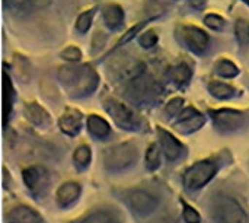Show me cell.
<instances>
[{
  "label": "cell",
  "mask_w": 249,
  "mask_h": 223,
  "mask_svg": "<svg viewBox=\"0 0 249 223\" xmlns=\"http://www.w3.org/2000/svg\"><path fill=\"white\" fill-rule=\"evenodd\" d=\"M212 117L214 120V124L222 131H232L239 129L245 123V114L233 110H219L213 111Z\"/></svg>",
  "instance_id": "5"
},
{
  "label": "cell",
  "mask_w": 249,
  "mask_h": 223,
  "mask_svg": "<svg viewBox=\"0 0 249 223\" xmlns=\"http://www.w3.org/2000/svg\"><path fill=\"white\" fill-rule=\"evenodd\" d=\"M104 155V162L108 169H124L136 161L137 152L131 143H123L105 150Z\"/></svg>",
  "instance_id": "2"
},
{
  "label": "cell",
  "mask_w": 249,
  "mask_h": 223,
  "mask_svg": "<svg viewBox=\"0 0 249 223\" xmlns=\"http://www.w3.org/2000/svg\"><path fill=\"white\" fill-rule=\"evenodd\" d=\"M159 139H160V143H162V149H163V153L166 155L168 159L174 161L177 158L181 156L182 153V145L168 131L159 129Z\"/></svg>",
  "instance_id": "11"
},
{
  "label": "cell",
  "mask_w": 249,
  "mask_h": 223,
  "mask_svg": "<svg viewBox=\"0 0 249 223\" xmlns=\"http://www.w3.org/2000/svg\"><path fill=\"white\" fill-rule=\"evenodd\" d=\"M214 216L220 223H248L244 209L231 197H220L216 200Z\"/></svg>",
  "instance_id": "3"
},
{
  "label": "cell",
  "mask_w": 249,
  "mask_h": 223,
  "mask_svg": "<svg viewBox=\"0 0 249 223\" xmlns=\"http://www.w3.org/2000/svg\"><path fill=\"white\" fill-rule=\"evenodd\" d=\"M244 1H247V3H248V4H249V0H244Z\"/></svg>",
  "instance_id": "34"
},
{
  "label": "cell",
  "mask_w": 249,
  "mask_h": 223,
  "mask_svg": "<svg viewBox=\"0 0 249 223\" xmlns=\"http://www.w3.org/2000/svg\"><path fill=\"white\" fill-rule=\"evenodd\" d=\"M105 107H107V111L108 114L114 118V121L121 127V129H125V130H130V129H134L136 126V120H134V115L133 112L121 102L115 101V99H107L105 102Z\"/></svg>",
  "instance_id": "6"
},
{
  "label": "cell",
  "mask_w": 249,
  "mask_h": 223,
  "mask_svg": "<svg viewBox=\"0 0 249 223\" xmlns=\"http://www.w3.org/2000/svg\"><path fill=\"white\" fill-rule=\"evenodd\" d=\"M88 127H89V131L96 137H105L109 134L108 123L99 115H90L88 118Z\"/></svg>",
  "instance_id": "18"
},
{
  "label": "cell",
  "mask_w": 249,
  "mask_h": 223,
  "mask_svg": "<svg viewBox=\"0 0 249 223\" xmlns=\"http://www.w3.org/2000/svg\"><path fill=\"white\" fill-rule=\"evenodd\" d=\"M182 105H184V101L181 98H175V99L169 101V104L166 105V112L169 115H175V114L179 112V110L182 108Z\"/></svg>",
  "instance_id": "31"
},
{
  "label": "cell",
  "mask_w": 249,
  "mask_h": 223,
  "mask_svg": "<svg viewBox=\"0 0 249 223\" xmlns=\"http://www.w3.org/2000/svg\"><path fill=\"white\" fill-rule=\"evenodd\" d=\"M7 222L9 223H41V218L36 212L31 210L29 207L25 206H19L15 207L9 216H7Z\"/></svg>",
  "instance_id": "13"
},
{
  "label": "cell",
  "mask_w": 249,
  "mask_h": 223,
  "mask_svg": "<svg viewBox=\"0 0 249 223\" xmlns=\"http://www.w3.org/2000/svg\"><path fill=\"white\" fill-rule=\"evenodd\" d=\"M184 218L187 223H200L198 213L191 206H187V204H184Z\"/></svg>",
  "instance_id": "32"
},
{
  "label": "cell",
  "mask_w": 249,
  "mask_h": 223,
  "mask_svg": "<svg viewBox=\"0 0 249 223\" xmlns=\"http://www.w3.org/2000/svg\"><path fill=\"white\" fill-rule=\"evenodd\" d=\"M79 193L80 187L76 183H66L60 187L57 193V202L60 203V206H67L79 197Z\"/></svg>",
  "instance_id": "15"
},
{
  "label": "cell",
  "mask_w": 249,
  "mask_h": 223,
  "mask_svg": "<svg viewBox=\"0 0 249 223\" xmlns=\"http://www.w3.org/2000/svg\"><path fill=\"white\" fill-rule=\"evenodd\" d=\"M3 83H4V124H6L10 108H12V102H13V89H12V83L7 74L3 76Z\"/></svg>",
  "instance_id": "23"
},
{
  "label": "cell",
  "mask_w": 249,
  "mask_h": 223,
  "mask_svg": "<svg viewBox=\"0 0 249 223\" xmlns=\"http://www.w3.org/2000/svg\"><path fill=\"white\" fill-rule=\"evenodd\" d=\"M216 70L223 77H233V76H236L239 73V69L236 67V64L233 61H231V60H226V58H223V60H220L217 63Z\"/></svg>",
  "instance_id": "24"
},
{
  "label": "cell",
  "mask_w": 249,
  "mask_h": 223,
  "mask_svg": "<svg viewBox=\"0 0 249 223\" xmlns=\"http://www.w3.org/2000/svg\"><path fill=\"white\" fill-rule=\"evenodd\" d=\"M204 124V117L194 111L193 108L184 110V112L179 117V123L177 124V129L182 133H191L198 130Z\"/></svg>",
  "instance_id": "10"
},
{
  "label": "cell",
  "mask_w": 249,
  "mask_h": 223,
  "mask_svg": "<svg viewBox=\"0 0 249 223\" xmlns=\"http://www.w3.org/2000/svg\"><path fill=\"white\" fill-rule=\"evenodd\" d=\"M60 129L70 136H74L79 133L82 127V114L77 110H67L61 118H60Z\"/></svg>",
  "instance_id": "12"
},
{
  "label": "cell",
  "mask_w": 249,
  "mask_h": 223,
  "mask_svg": "<svg viewBox=\"0 0 249 223\" xmlns=\"http://www.w3.org/2000/svg\"><path fill=\"white\" fill-rule=\"evenodd\" d=\"M171 76H172V80H174L177 85H184V83H187V82L190 80V77H191V70H190L188 66L179 64V66H177V67L172 69Z\"/></svg>",
  "instance_id": "22"
},
{
  "label": "cell",
  "mask_w": 249,
  "mask_h": 223,
  "mask_svg": "<svg viewBox=\"0 0 249 223\" xmlns=\"http://www.w3.org/2000/svg\"><path fill=\"white\" fill-rule=\"evenodd\" d=\"M23 180L29 190L34 193H41L48 183V174L41 167H29L23 171Z\"/></svg>",
  "instance_id": "9"
},
{
  "label": "cell",
  "mask_w": 249,
  "mask_h": 223,
  "mask_svg": "<svg viewBox=\"0 0 249 223\" xmlns=\"http://www.w3.org/2000/svg\"><path fill=\"white\" fill-rule=\"evenodd\" d=\"M181 35L187 45L193 48L196 53H203L209 47V35L196 26H184Z\"/></svg>",
  "instance_id": "7"
},
{
  "label": "cell",
  "mask_w": 249,
  "mask_h": 223,
  "mask_svg": "<svg viewBox=\"0 0 249 223\" xmlns=\"http://www.w3.org/2000/svg\"><path fill=\"white\" fill-rule=\"evenodd\" d=\"M25 112H26V117L34 124H36V126H45V124H48V120H50L48 114L36 102H29L26 105V111Z\"/></svg>",
  "instance_id": "17"
},
{
  "label": "cell",
  "mask_w": 249,
  "mask_h": 223,
  "mask_svg": "<svg viewBox=\"0 0 249 223\" xmlns=\"http://www.w3.org/2000/svg\"><path fill=\"white\" fill-rule=\"evenodd\" d=\"M128 203L137 213L146 215V213H150L156 207L158 200L146 191L136 190L128 194Z\"/></svg>",
  "instance_id": "8"
},
{
  "label": "cell",
  "mask_w": 249,
  "mask_h": 223,
  "mask_svg": "<svg viewBox=\"0 0 249 223\" xmlns=\"http://www.w3.org/2000/svg\"><path fill=\"white\" fill-rule=\"evenodd\" d=\"M204 23H206L207 26L213 28V29H222V26L225 25V20H223L222 16H219V15H216V13H210V15L206 16Z\"/></svg>",
  "instance_id": "29"
},
{
  "label": "cell",
  "mask_w": 249,
  "mask_h": 223,
  "mask_svg": "<svg viewBox=\"0 0 249 223\" xmlns=\"http://www.w3.org/2000/svg\"><path fill=\"white\" fill-rule=\"evenodd\" d=\"M74 161L79 167H86L90 161V150L88 146H80L74 152Z\"/></svg>",
  "instance_id": "27"
},
{
  "label": "cell",
  "mask_w": 249,
  "mask_h": 223,
  "mask_svg": "<svg viewBox=\"0 0 249 223\" xmlns=\"http://www.w3.org/2000/svg\"><path fill=\"white\" fill-rule=\"evenodd\" d=\"M217 168L212 161H203L191 167L185 172V186L190 190H197L206 186L216 174Z\"/></svg>",
  "instance_id": "4"
},
{
  "label": "cell",
  "mask_w": 249,
  "mask_h": 223,
  "mask_svg": "<svg viewBox=\"0 0 249 223\" xmlns=\"http://www.w3.org/2000/svg\"><path fill=\"white\" fill-rule=\"evenodd\" d=\"M123 19H124V12L118 4H108L104 9V20H105L107 26L117 28L121 25Z\"/></svg>",
  "instance_id": "16"
},
{
  "label": "cell",
  "mask_w": 249,
  "mask_h": 223,
  "mask_svg": "<svg viewBox=\"0 0 249 223\" xmlns=\"http://www.w3.org/2000/svg\"><path fill=\"white\" fill-rule=\"evenodd\" d=\"M60 79L67 86H71L77 95L90 93L96 88V83H98V76L95 70H92L89 66H82L80 69L63 67L60 70Z\"/></svg>",
  "instance_id": "1"
},
{
  "label": "cell",
  "mask_w": 249,
  "mask_h": 223,
  "mask_svg": "<svg viewBox=\"0 0 249 223\" xmlns=\"http://www.w3.org/2000/svg\"><path fill=\"white\" fill-rule=\"evenodd\" d=\"M140 45L142 47H144V48H150V47H153L156 42H158V35L153 32V31H147V32H144L142 37H140Z\"/></svg>",
  "instance_id": "30"
},
{
  "label": "cell",
  "mask_w": 249,
  "mask_h": 223,
  "mask_svg": "<svg viewBox=\"0 0 249 223\" xmlns=\"http://www.w3.org/2000/svg\"><path fill=\"white\" fill-rule=\"evenodd\" d=\"M95 15V9H90V10H86L83 12L79 18H77V22H76V26L80 32H86L89 28H90V22H92V18Z\"/></svg>",
  "instance_id": "26"
},
{
  "label": "cell",
  "mask_w": 249,
  "mask_h": 223,
  "mask_svg": "<svg viewBox=\"0 0 249 223\" xmlns=\"http://www.w3.org/2000/svg\"><path fill=\"white\" fill-rule=\"evenodd\" d=\"M146 164L150 169H156L160 165V152L158 145H150L146 153Z\"/></svg>",
  "instance_id": "25"
},
{
  "label": "cell",
  "mask_w": 249,
  "mask_h": 223,
  "mask_svg": "<svg viewBox=\"0 0 249 223\" xmlns=\"http://www.w3.org/2000/svg\"><path fill=\"white\" fill-rule=\"evenodd\" d=\"M80 223H121L120 218L109 210H96L88 215Z\"/></svg>",
  "instance_id": "19"
},
{
  "label": "cell",
  "mask_w": 249,
  "mask_h": 223,
  "mask_svg": "<svg viewBox=\"0 0 249 223\" xmlns=\"http://www.w3.org/2000/svg\"><path fill=\"white\" fill-rule=\"evenodd\" d=\"M61 57H63L64 60H67V61H79V60L82 58V51H80L77 47L70 45V47H67V48L63 50Z\"/></svg>",
  "instance_id": "28"
},
{
  "label": "cell",
  "mask_w": 249,
  "mask_h": 223,
  "mask_svg": "<svg viewBox=\"0 0 249 223\" xmlns=\"http://www.w3.org/2000/svg\"><path fill=\"white\" fill-rule=\"evenodd\" d=\"M235 34L236 39L241 44V47H245L249 44V22L247 19H238L235 25Z\"/></svg>",
  "instance_id": "21"
},
{
  "label": "cell",
  "mask_w": 249,
  "mask_h": 223,
  "mask_svg": "<svg viewBox=\"0 0 249 223\" xmlns=\"http://www.w3.org/2000/svg\"><path fill=\"white\" fill-rule=\"evenodd\" d=\"M144 23H146V22H142V23H139V25L133 26V28H131L128 32H125V34L123 35L121 41H120V45H121V44H125L127 41H130V39H131V38H133V37H134V35H136V34H137V32L142 29V26H144Z\"/></svg>",
  "instance_id": "33"
},
{
  "label": "cell",
  "mask_w": 249,
  "mask_h": 223,
  "mask_svg": "<svg viewBox=\"0 0 249 223\" xmlns=\"http://www.w3.org/2000/svg\"><path fill=\"white\" fill-rule=\"evenodd\" d=\"M209 91H210L212 95H214L216 98H220V99H226V98H229V96H232L235 93V91L229 85L222 83V82H217V80L210 82Z\"/></svg>",
  "instance_id": "20"
},
{
  "label": "cell",
  "mask_w": 249,
  "mask_h": 223,
  "mask_svg": "<svg viewBox=\"0 0 249 223\" xmlns=\"http://www.w3.org/2000/svg\"><path fill=\"white\" fill-rule=\"evenodd\" d=\"M6 7L19 10V12H29V10H38L45 7L50 0H3Z\"/></svg>",
  "instance_id": "14"
}]
</instances>
